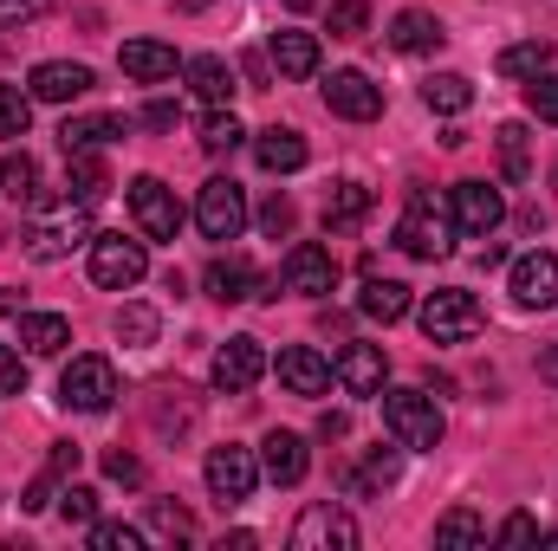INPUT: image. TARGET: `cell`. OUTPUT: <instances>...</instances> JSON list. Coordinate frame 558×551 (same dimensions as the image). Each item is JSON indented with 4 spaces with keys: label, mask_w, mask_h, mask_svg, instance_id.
Listing matches in <instances>:
<instances>
[{
    "label": "cell",
    "mask_w": 558,
    "mask_h": 551,
    "mask_svg": "<svg viewBox=\"0 0 558 551\" xmlns=\"http://www.w3.org/2000/svg\"><path fill=\"white\" fill-rule=\"evenodd\" d=\"M92 241V208L85 201H59L52 215H33L26 221V234H20V247H26V260H39V267H52V260H65L72 247H85Z\"/></svg>",
    "instance_id": "cell-1"
},
{
    "label": "cell",
    "mask_w": 558,
    "mask_h": 551,
    "mask_svg": "<svg viewBox=\"0 0 558 551\" xmlns=\"http://www.w3.org/2000/svg\"><path fill=\"white\" fill-rule=\"evenodd\" d=\"M397 247H403L410 260H448V254H454V215L435 208L428 188L410 195V208H403V221H397Z\"/></svg>",
    "instance_id": "cell-2"
},
{
    "label": "cell",
    "mask_w": 558,
    "mask_h": 551,
    "mask_svg": "<svg viewBox=\"0 0 558 551\" xmlns=\"http://www.w3.org/2000/svg\"><path fill=\"white\" fill-rule=\"evenodd\" d=\"M384 428H390V441H403L410 454L441 448V434H448L435 396H422V390H384Z\"/></svg>",
    "instance_id": "cell-3"
},
{
    "label": "cell",
    "mask_w": 558,
    "mask_h": 551,
    "mask_svg": "<svg viewBox=\"0 0 558 551\" xmlns=\"http://www.w3.org/2000/svg\"><path fill=\"white\" fill-rule=\"evenodd\" d=\"M195 228H202V241H215V247L241 241V228H247V188H241L234 175L202 182V195H195Z\"/></svg>",
    "instance_id": "cell-4"
},
{
    "label": "cell",
    "mask_w": 558,
    "mask_h": 551,
    "mask_svg": "<svg viewBox=\"0 0 558 551\" xmlns=\"http://www.w3.org/2000/svg\"><path fill=\"white\" fill-rule=\"evenodd\" d=\"M416 318H422V338H428V344H461V338L481 331V298L461 292V285H448V292H428V298H422Z\"/></svg>",
    "instance_id": "cell-5"
},
{
    "label": "cell",
    "mask_w": 558,
    "mask_h": 551,
    "mask_svg": "<svg viewBox=\"0 0 558 551\" xmlns=\"http://www.w3.org/2000/svg\"><path fill=\"white\" fill-rule=\"evenodd\" d=\"M124 390H118V370H111V357H72L65 364V377H59V403L78 415H105L118 403Z\"/></svg>",
    "instance_id": "cell-6"
},
{
    "label": "cell",
    "mask_w": 558,
    "mask_h": 551,
    "mask_svg": "<svg viewBox=\"0 0 558 551\" xmlns=\"http://www.w3.org/2000/svg\"><path fill=\"white\" fill-rule=\"evenodd\" d=\"M202 480H208V493L221 500V506H241V500H254V487H260V461H254V448H208V467H202Z\"/></svg>",
    "instance_id": "cell-7"
},
{
    "label": "cell",
    "mask_w": 558,
    "mask_h": 551,
    "mask_svg": "<svg viewBox=\"0 0 558 551\" xmlns=\"http://www.w3.org/2000/svg\"><path fill=\"white\" fill-rule=\"evenodd\" d=\"M131 221L143 228V241H175L182 234V201L162 175H137L131 182Z\"/></svg>",
    "instance_id": "cell-8"
},
{
    "label": "cell",
    "mask_w": 558,
    "mask_h": 551,
    "mask_svg": "<svg viewBox=\"0 0 558 551\" xmlns=\"http://www.w3.org/2000/svg\"><path fill=\"white\" fill-rule=\"evenodd\" d=\"M292 546L299 551H351L357 546V519H351L338 500H312V506L292 519Z\"/></svg>",
    "instance_id": "cell-9"
},
{
    "label": "cell",
    "mask_w": 558,
    "mask_h": 551,
    "mask_svg": "<svg viewBox=\"0 0 558 551\" xmlns=\"http://www.w3.org/2000/svg\"><path fill=\"white\" fill-rule=\"evenodd\" d=\"M143 273H149L143 241H124V234H92V279H98L105 292H131Z\"/></svg>",
    "instance_id": "cell-10"
},
{
    "label": "cell",
    "mask_w": 558,
    "mask_h": 551,
    "mask_svg": "<svg viewBox=\"0 0 558 551\" xmlns=\"http://www.w3.org/2000/svg\"><path fill=\"white\" fill-rule=\"evenodd\" d=\"M274 292H299V298H325V292H338V260H331V247L299 241V247L286 254V267H279Z\"/></svg>",
    "instance_id": "cell-11"
},
{
    "label": "cell",
    "mask_w": 558,
    "mask_h": 551,
    "mask_svg": "<svg viewBox=\"0 0 558 551\" xmlns=\"http://www.w3.org/2000/svg\"><path fill=\"white\" fill-rule=\"evenodd\" d=\"M448 215H454V234L487 241V234L507 221V201H500V188H487V182H454V188H448Z\"/></svg>",
    "instance_id": "cell-12"
},
{
    "label": "cell",
    "mask_w": 558,
    "mask_h": 551,
    "mask_svg": "<svg viewBox=\"0 0 558 551\" xmlns=\"http://www.w3.org/2000/svg\"><path fill=\"white\" fill-rule=\"evenodd\" d=\"M325 111L331 118H344V124H371V118H384V91L364 78V72H331L325 78Z\"/></svg>",
    "instance_id": "cell-13"
},
{
    "label": "cell",
    "mask_w": 558,
    "mask_h": 551,
    "mask_svg": "<svg viewBox=\"0 0 558 551\" xmlns=\"http://www.w3.org/2000/svg\"><path fill=\"white\" fill-rule=\"evenodd\" d=\"M208 377H215V390H228V396L254 390V383L267 377V351H260V338H228V344L215 351Z\"/></svg>",
    "instance_id": "cell-14"
},
{
    "label": "cell",
    "mask_w": 558,
    "mask_h": 551,
    "mask_svg": "<svg viewBox=\"0 0 558 551\" xmlns=\"http://www.w3.org/2000/svg\"><path fill=\"white\" fill-rule=\"evenodd\" d=\"M98 78H92V65H78V59H46V65H33V78H26V91L39 98V105H72V98H85Z\"/></svg>",
    "instance_id": "cell-15"
},
{
    "label": "cell",
    "mask_w": 558,
    "mask_h": 551,
    "mask_svg": "<svg viewBox=\"0 0 558 551\" xmlns=\"http://www.w3.org/2000/svg\"><path fill=\"white\" fill-rule=\"evenodd\" d=\"M260 474H267L274 487H299V480L312 474V448H305V434L274 428V434L260 441Z\"/></svg>",
    "instance_id": "cell-16"
},
{
    "label": "cell",
    "mask_w": 558,
    "mask_h": 551,
    "mask_svg": "<svg viewBox=\"0 0 558 551\" xmlns=\"http://www.w3.org/2000/svg\"><path fill=\"white\" fill-rule=\"evenodd\" d=\"M384 351L377 344H344L338 351V364H331V377L344 383V396H384Z\"/></svg>",
    "instance_id": "cell-17"
},
{
    "label": "cell",
    "mask_w": 558,
    "mask_h": 551,
    "mask_svg": "<svg viewBox=\"0 0 558 551\" xmlns=\"http://www.w3.org/2000/svg\"><path fill=\"white\" fill-rule=\"evenodd\" d=\"M513 298L526 305V311H546L558 305V254H526V260H513Z\"/></svg>",
    "instance_id": "cell-18"
},
{
    "label": "cell",
    "mask_w": 558,
    "mask_h": 551,
    "mask_svg": "<svg viewBox=\"0 0 558 551\" xmlns=\"http://www.w3.org/2000/svg\"><path fill=\"white\" fill-rule=\"evenodd\" d=\"M182 78H189V91H195L208 111H221V105L234 98V65H228L221 52H195V59L182 65Z\"/></svg>",
    "instance_id": "cell-19"
},
{
    "label": "cell",
    "mask_w": 558,
    "mask_h": 551,
    "mask_svg": "<svg viewBox=\"0 0 558 551\" xmlns=\"http://www.w3.org/2000/svg\"><path fill=\"white\" fill-rule=\"evenodd\" d=\"M279 383H286L292 396H325V390H331V364H325L312 344H292V351H279Z\"/></svg>",
    "instance_id": "cell-20"
},
{
    "label": "cell",
    "mask_w": 558,
    "mask_h": 551,
    "mask_svg": "<svg viewBox=\"0 0 558 551\" xmlns=\"http://www.w3.org/2000/svg\"><path fill=\"white\" fill-rule=\"evenodd\" d=\"M267 65H274L279 78H312L318 72V33H299V26H286L267 39Z\"/></svg>",
    "instance_id": "cell-21"
},
{
    "label": "cell",
    "mask_w": 558,
    "mask_h": 551,
    "mask_svg": "<svg viewBox=\"0 0 558 551\" xmlns=\"http://www.w3.org/2000/svg\"><path fill=\"white\" fill-rule=\"evenodd\" d=\"M118 65L137 85H162V78H175V46H162V39H124Z\"/></svg>",
    "instance_id": "cell-22"
},
{
    "label": "cell",
    "mask_w": 558,
    "mask_h": 551,
    "mask_svg": "<svg viewBox=\"0 0 558 551\" xmlns=\"http://www.w3.org/2000/svg\"><path fill=\"white\" fill-rule=\"evenodd\" d=\"M118 137H131V118H118V111H85V118H65V131H59L65 149H105Z\"/></svg>",
    "instance_id": "cell-23"
},
{
    "label": "cell",
    "mask_w": 558,
    "mask_h": 551,
    "mask_svg": "<svg viewBox=\"0 0 558 551\" xmlns=\"http://www.w3.org/2000/svg\"><path fill=\"white\" fill-rule=\"evenodd\" d=\"M72 344V325L59 311H20V351L26 357H59Z\"/></svg>",
    "instance_id": "cell-24"
},
{
    "label": "cell",
    "mask_w": 558,
    "mask_h": 551,
    "mask_svg": "<svg viewBox=\"0 0 558 551\" xmlns=\"http://www.w3.org/2000/svg\"><path fill=\"white\" fill-rule=\"evenodd\" d=\"M208 298H221V305H241V298H260V273L241 260V254H228V260H215L208 267Z\"/></svg>",
    "instance_id": "cell-25"
},
{
    "label": "cell",
    "mask_w": 558,
    "mask_h": 551,
    "mask_svg": "<svg viewBox=\"0 0 558 551\" xmlns=\"http://www.w3.org/2000/svg\"><path fill=\"white\" fill-rule=\"evenodd\" d=\"M65 188H72V201H105V188H111V175H105V156L98 149H65Z\"/></svg>",
    "instance_id": "cell-26"
},
{
    "label": "cell",
    "mask_w": 558,
    "mask_h": 551,
    "mask_svg": "<svg viewBox=\"0 0 558 551\" xmlns=\"http://www.w3.org/2000/svg\"><path fill=\"white\" fill-rule=\"evenodd\" d=\"M364 215H371V188L364 182H331V195H325V234H351V228H364Z\"/></svg>",
    "instance_id": "cell-27"
},
{
    "label": "cell",
    "mask_w": 558,
    "mask_h": 551,
    "mask_svg": "<svg viewBox=\"0 0 558 551\" xmlns=\"http://www.w3.org/2000/svg\"><path fill=\"white\" fill-rule=\"evenodd\" d=\"M403 454H410L403 441H397V448H371L364 467L344 474V487H351V493H384V487H397V480H403Z\"/></svg>",
    "instance_id": "cell-28"
},
{
    "label": "cell",
    "mask_w": 558,
    "mask_h": 551,
    "mask_svg": "<svg viewBox=\"0 0 558 551\" xmlns=\"http://www.w3.org/2000/svg\"><path fill=\"white\" fill-rule=\"evenodd\" d=\"M254 156H260V169L267 175H292V169H305V137L299 131H286V124H274V131H260V143H254Z\"/></svg>",
    "instance_id": "cell-29"
},
{
    "label": "cell",
    "mask_w": 558,
    "mask_h": 551,
    "mask_svg": "<svg viewBox=\"0 0 558 551\" xmlns=\"http://www.w3.org/2000/svg\"><path fill=\"white\" fill-rule=\"evenodd\" d=\"M357 311L377 318V325H397V318H410V285H403V279H364Z\"/></svg>",
    "instance_id": "cell-30"
},
{
    "label": "cell",
    "mask_w": 558,
    "mask_h": 551,
    "mask_svg": "<svg viewBox=\"0 0 558 551\" xmlns=\"http://www.w3.org/2000/svg\"><path fill=\"white\" fill-rule=\"evenodd\" d=\"M448 33H441V20L435 13H422V7H403L397 20H390V46L397 52H435Z\"/></svg>",
    "instance_id": "cell-31"
},
{
    "label": "cell",
    "mask_w": 558,
    "mask_h": 551,
    "mask_svg": "<svg viewBox=\"0 0 558 551\" xmlns=\"http://www.w3.org/2000/svg\"><path fill=\"white\" fill-rule=\"evenodd\" d=\"M0 195L20 201V208L39 201V162H33L26 149H7V156H0Z\"/></svg>",
    "instance_id": "cell-32"
},
{
    "label": "cell",
    "mask_w": 558,
    "mask_h": 551,
    "mask_svg": "<svg viewBox=\"0 0 558 551\" xmlns=\"http://www.w3.org/2000/svg\"><path fill=\"white\" fill-rule=\"evenodd\" d=\"M422 105L441 111V118H461V111L474 105V85H468L461 72H435V78H422Z\"/></svg>",
    "instance_id": "cell-33"
},
{
    "label": "cell",
    "mask_w": 558,
    "mask_h": 551,
    "mask_svg": "<svg viewBox=\"0 0 558 551\" xmlns=\"http://www.w3.org/2000/svg\"><path fill=\"white\" fill-rule=\"evenodd\" d=\"M494 143H500V175L507 182H526L533 175V137H526V124H500Z\"/></svg>",
    "instance_id": "cell-34"
},
{
    "label": "cell",
    "mask_w": 558,
    "mask_h": 551,
    "mask_svg": "<svg viewBox=\"0 0 558 551\" xmlns=\"http://www.w3.org/2000/svg\"><path fill=\"white\" fill-rule=\"evenodd\" d=\"M546 65H553V39H520V46L500 52V78H533Z\"/></svg>",
    "instance_id": "cell-35"
},
{
    "label": "cell",
    "mask_w": 558,
    "mask_h": 551,
    "mask_svg": "<svg viewBox=\"0 0 558 551\" xmlns=\"http://www.w3.org/2000/svg\"><path fill=\"white\" fill-rule=\"evenodd\" d=\"M481 539H487V519L468 513V506H454V513L435 519V546H481Z\"/></svg>",
    "instance_id": "cell-36"
},
{
    "label": "cell",
    "mask_w": 558,
    "mask_h": 551,
    "mask_svg": "<svg viewBox=\"0 0 558 551\" xmlns=\"http://www.w3.org/2000/svg\"><path fill=\"white\" fill-rule=\"evenodd\" d=\"M241 137H247V131L234 124V111H228V105L202 118V149H208V156H234V149H241Z\"/></svg>",
    "instance_id": "cell-37"
},
{
    "label": "cell",
    "mask_w": 558,
    "mask_h": 551,
    "mask_svg": "<svg viewBox=\"0 0 558 551\" xmlns=\"http://www.w3.org/2000/svg\"><path fill=\"white\" fill-rule=\"evenodd\" d=\"M26 124H33V91H20V85H0V143L26 137Z\"/></svg>",
    "instance_id": "cell-38"
},
{
    "label": "cell",
    "mask_w": 558,
    "mask_h": 551,
    "mask_svg": "<svg viewBox=\"0 0 558 551\" xmlns=\"http://www.w3.org/2000/svg\"><path fill=\"white\" fill-rule=\"evenodd\" d=\"M156 331H162V318H156L149 305H124V311H118V344L143 351V344H156Z\"/></svg>",
    "instance_id": "cell-39"
},
{
    "label": "cell",
    "mask_w": 558,
    "mask_h": 551,
    "mask_svg": "<svg viewBox=\"0 0 558 551\" xmlns=\"http://www.w3.org/2000/svg\"><path fill=\"white\" fill-rule=\"evenodd\" d=\"M149 532L156 539H195V519L175 500H149Z\"/></svg>",
    "instance_id": "cell-40"
},
{
    "label": "cell",
    "mask_w": 558,
    "mask_h": 551,
    "mask_svg": "<svg viewBox=\"0 0 558 551\" xmlns=\"http://www.w3.org/2000/svg\"><path fill=\"white\" fill-rule=\"evenodd\" d=\"M371 0H331V39H364Z\"/></svg>",
    "instance_id": "cell-41"
},
{
    "label": "cell",
    "mask_w": 558,
    "mask_h": 551,
    "mask_svg": "<svg viewBox=\"0 0 558 551\" xmlns=\"http://www.w3.org/2000/svg\"><path fill=\"white\" fill-rule=\"evenodd\" d=\"M526 111H533L539 124H558V78L553 72H533V78H526Z\"/></svg>",
    "instance_id": "cell-42"
},
{
    "label": "cell",
    "mask_w": 558,
    "mask_h": 551,
    "mask_svg": "<svg viewBox=\"0 0 558 551\" xmlns=\"http://www.w3.org/2000/svg\"><path fill=\"white\" fill-rule=\"evenodd\" d=\"M260 228H267V234H274V241H286V234H292V228H299V208H292V195H267V201H260Z\"/></svg>",
    "instance_id": "cell-43"
},
{
    "label": "cell",
    "mask_w": 558,
    "mask_h": 551,
    "mask_svg": "<svg viewBox=\"0 0 558 551\" xmlns=\"http://www.w3.org/2000/svg\"><path fill=\"white\" fill-rule=\"evenodd\" d=\"M85 532H92V551H137L143 546L137 526H111V519H92Z\"/></svg>",
    "instance_id": "cell-44"
},
{
    "label": "cell",
    "mask_w": 558,
    "mask_h": 551,
    "mask_svg": "<svg viewBox=\"0 0 558 551\" xmlns=\"http://www.w3.org/2000/svg\"><path fill=\"white\" fill-rule=\"evenodd\" d=\"M59 519H65V526H92V519H98V493H92V487H65V493H59Z\"/></svg>",
    "instance_id": "cell-45"
},
{
    "label": "cell",
    "mask_w": 558,
    "mask_h": 551,
    "mask_svg": "<svg viewBox=\"0 0 558 551\" xmlns=\"http://www.w3.org/2000/svg\"><path fill=\"white\" fill-rule=\"evenodd\" d=\"M105 474H111L118 487H143V461H137V454H124V448H111V454H105Z\"/></svg>",
    "instance_id": "cell-46"
},
{
    "label": "cell",
    "mask_w": 558,
    "mask_h": 551,
    "mask_svg": "<svg viewBox=\"0 0 558 551\" xmlns=\"http://www.w3.org/2000/svg\"><path fill=\"white\" fill-rule=\"evenodd\" d=\"M20 390H26V364L13 344H0V396H20Z\"/></svg>",
    "instance_id": "cell-47"
},
{
    "label": "cell",
    "mask_w": 558,
    "mask_h": 551,
    "mask_svg": "<svg viewBox=\"0 0 558 551\" xmlns=\"http://www.w3.org/2000/svg\"><path fill=\"white\" fill-rule=\"evenodd\" d=\"M52 500H59V474H52V467H46V474H39V480H33V487H26V500H20V506H26V513H46V506H52Z\"/></svg>",
    "instance_id": "cell-48"
},
{
    "label": "cell",
    "mask_w": 558,
    "mask_h": 551,
    "mask_svg": "<svg viewBox=\"0 0 558 551\" xmlns=\"http://www.w3.org/2000/svg\"><path fill=\"white\" fill-rule=\"evenodd\" d=\"M39 13H46V0H0V26H26Z\"/></svg>",
    "instance_id": "cell-49"
},
{
    "label": "cell",
    "mask_w": 558,
    "mask_h": 551,
    "mask_svg": "<svg viewBox=\"0 0 558 551\" xmlns=\"http://www.w3.org/2000/svg\"><path fill=\"white\" fill-rule=\"evenodd\" d=\"M533 539H539V526H533L526 513H513V519L500 526V546H533Z\"/></svg>",
    "instance_id": "cell-50"
},
{
    "label": "cell",
    "mask_w": 558,
    "mask_h": 551,
    "mask_svg": "<svg viewBox=\"0 0 558 551\" xmlns=\"http://www.w3.org/2000/svg\"><path fill=\"white\" fill-rule=\"evenodd\" d=\"M46 467H52L59 480H65V474H78V448H72V441H52V454H46Z\"/></svg>",
    "instance_id": "cell-51"
},
{
    "label": "cell",
    "mask_w": 558,
    "mask_h": 551,
    "mask_svg": "<svg viewBox=\"0 0 558 551\" xmlns=\"http://www.w3.org/2000/svg\"><path fill=\"white\" fill-rule=\"evenodd\" d=\"M143 124H149V131H175V105H162V98L143 105Z\"/></svg>",
    "instance_id": "cell-52"
},
{
    "label": "cell",
    "mask_w": 558,
    "mask_h": 551,
    "mask_svg": "<svg viewBox=\"0 0 558 551\" xmlns=\"http://www.w3.org/2000/svg\"><path fill=\"white\" fill-rule=\"evenodd\" d=\"M318 434H325V441H344V434H351V421H344V415H318Z\"/></svg>",
    "instance_id": "cell-53"
},
{
    "label": "cell",
    "mask_w": 558,
    "mask_h": 551,
    "mask_svg": "<svg viewBox=\"0 0 558 551\" xmlns=\"http://www.w3.org/2000/svg\"><path fill=\"white\" fill-rule=\"evenodd\" d=\"M539 377H546V383H558V344L546 351V357H539Z\"/></svg>",
    "instance_id": "cell-54"
},
{
    "label": "cell",
    "mask_w": 558,
    "mask_h": 551,
    "mask_svg": "<svg viewBox=\"0 0 558 551\" xmlns=\"http://www.w3.org/2000/svg\"><path fill=\"white\" fill-rule=\"evenodd\" d=\"M286 7H292V13H305V7H312V0H286Z\"/></svg>",
    "instance_id": "cell-55"
},
{
    "label": "cell",
    "mask_w": 558,
    "mask_h": 551,
    "mask_svg": "<svg viewBox=\"0 0 558 551\" xmlns=\"http://www.w3.org/2000/svg\"><path fill=\"white\" fill-rule=\"evenodd\" d=\"M546 539H553V546H558V526H553V532H546Z\"/></svg>",
    "instance_id": "cell-56"
}]
</instances>
